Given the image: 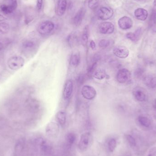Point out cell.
<instances>
[{
	"instance_id": "f1b7e54d",
	"label": "cell",
	"mask_w": 156,
	"mask_h": 156,
	"mask_svg": "<svg viewBox=\"0 0 156 156\" xmlns=\"http://www.w3.org/2000/svg\"><path fill=\"white\" fill-rule=\"evenodd\" d=\"M107 146H108V148L109 151L111 152L113 151L115 149L116 146V142L115 139L112 138L111 140H109L107 144Z\"/></svg>"
},
{
	"instance_id": "9a60e30c",
	"label": "cell",
	"mask_w": 156,
	"mask_h": 156,
	"mask_svg": "<svg viewBox=\"0 0 156 156\" xmlns=\"http://www.w3.org/2000/svg\"><path fill=\"white\" fill-rule=\"evenodd\" d=\"M91 136L89 133L83 134L81 137L79 143V147L81 150H85L89 146L90 140Z\"/></svg>"
},
{
	"instance_id": "7a4b0ae2",
	"label": "cell",
	"mask_w": 156,
	"mask_h": 156,
	"mask_svg": "<svg viewBox=\"0 0 156 156\" xmlns=\"http://www.w3.org/2000/svg\"><path fill=\"white\" fill-rule=\"evenodd\" d=\"M81 94L84 99L88 100H92L96 97L97 92L93 86L85 85L83 86L82 88Z\"/></svg>"
},
{
	"instance_id": "d590c367",
	"label": "cell",
	"mask_w": 156,
	"mask_h": 156,
	"mask_svg": "<svg viewBox=\"0 0 156 156\" xmlns=\"http://www.w3.org/2000/svg\"><path fill=\"white\" fill-rule=\"evenodd\" d=\"M5 20V17L3 16L0 15V22L4 21Z\"/></svg>"
},
{
	"instance_id": "30bf717a",
	"label": "cell",
	"mask_w": 156,
	"mask_h": 156,
	"mask_svg": "<svg viewBox=\"0 0 156 156\" xmlns=\"http://www.w3.org/2000/svg\"><path fill=\"white\" fill-rule=\"evenodd\" d=\"M73 82L71 80L66 81L63 90V97L65 100H68L71 96L73 91Z\"/></svg>"
},
{
	"instance_id": "5bb4252c",
	"label": "cell",
	"mask_w": 156,
	"mask_h": 156,
	"mask_svg": "<svg viewBox=\"0 0 156 156\" xmlns=\"http://www.w3.org/2000/svg\"><path fill=\"white\" fill-rule=\"evenodd\" d=\"M85 14V10L84 8H81L78 11L73 19V23L74 25L78 26L82 22Z\"/></svg>"
},
{
	"instance_id": "e0dca14e",
	"label": "cell",
	"mask_w": 156,
	"mask_h": 156,
	"mask_svg": "<svg viewBox=\"0 0 156 156\" xmlns=\"http://www.w3.org/2000/svg\"><path fill=\"white\" fill-rule=\"evenodd\" d=\"M142 35V30L141 28H137L134 33H128L126 34L128 39L133 42H136L141 38Z\"/></svg>"
},
{
	"instance_id": "277c9868",
	"label": "cell",
	"mask_w": 156,
	"mask_h": 156,
	"mask_svg": "<svg viewBox=\"0 0 156 156\" xmlns=\"http://www.w3.org/2000/svg\"><path fill=\"white\" fill-rule=\"evenodd\" d=\"M131 77V72L126 69H120L116 76V79L117 81L121 83H126L129 81Z\"/></svg>"
},
{
	"instance_id": "8d00e7d4",
	"label": "cell",
	"mask_w": 156,
	"mask_h": 156,
	"mask_svg": "<svg viewBox=\"0 0 156 156\" xmlns=\"http://www.w3.org/2000/svg\"><path fill=\"white\" fill-rule=\"evenodd\" d=\"M154 107L155 111V112H156V99L154 100Z\"/></svg>"
},
{
	"instance_id": "603a6c76",
	"label": "cell",
	"mask_w": 156,
	"mask_h": 156,
	"mask_svg": "<svg viewBox=\"0 0 156 156\" xmlns=\"http://www.w3.org/2000/svg\"><path fill=\"white\" fill-rule=\"evenodd\" d=\"M89 38V27L88 26L85 27L83 29L81 37V42L83 46L87 45Z\"/></svg>"
},
{
	"instance_id": "1f68e13d",
	"label": "cell",
	"mask_w": 156,
	"mask_h": 156,
	"mask_svg": "<svg viewBox=\"0 0 156 156\" xmlns=\"http://www.w3.org/2000/svg\"><path fill=\"white\" fill-rule=\"evenodd\" d=\"M75 136H74V134H73L70 133L68 134L67 137V140L68 141V142H69L70 144L74 143L75 139Z\"/></svg>"
},
{
	"instance_id": "4dcf8cb0",
	"label": "cell",
	"mask_w": 156,
	"mask_h": 156,
	"mask_svg": "<svg viewBox=\"0 0 156 156\" xmlns=\"http://www.w3.org/2000/svg\"><path fill=\"white\" fill-rule=\"evenodd\" d=\"M126 139L131 146L135 147L136 146V142L135 139L132 136L127 135L126 136Z\"/></svg>"
},
{
	"instance_id": "6da1fadb",
	"label": "cell",
	"mask_w": 156,
	"mask_h": 156,
	"mask_svg": "<svg viewBox=\"0 0 156 156\" xmlns=\"http://www.w3.org/2000/svg\"><path fill=\"white\" fill-rule=\"evenodd\" d=\"M55 28V25L50 21L42 22L37 27V31L41 35H46L51 33Z\"/></svg>"
},
{
	"instance_id": "52a82bcc",
	"label": "cell",
	"mask_w": 156,
	"mask_h": 156,
	"mask_svg": "<svg viewBox=\"0 0 156 156\" xmlns=\"http://www.w3.org/2000/svg\"><path fill=\"white\" fill-rule=\"evenodd\" d=\"M113 15V10L105 7L100 8L97 12L98 18L102 20H108Z\"/></svg>"
},
{
	"instance_id": "e575fe53",
	"label": "cell",
	"mask_w": 156,
	"mask_h": 156,
	"mask_svg": "<svg viewBox=\"0 0 156 156\" xmlns=\"http://www.w3.org/2000/svg\"><path fill=\"white\" fill-rule=\"evenodd\" d=\"M90 46L92 50H94L96 48V44L95 42L93 40H91L90 43Z\"/></svg>"
},
{
	"instance_id": "cb8c5ba5",
	"label": "cell",
	"mask_w": 156,
	"mask_h": 156,
	"mask_svg": "<svg viewBox=\"0 0 156 156\" xmlns=\"http://www.w3.org/2000/svg\"><path fill=\"white\" fill-rule=\"evenodd\" d=\"M138 121L139 123L146 127H148L151 125V122L147 117L144 116H139L138 118Z\"/></svg>"
},
{
	"instance_id": "9c48e42d",
	"label": "cell",
	"mask_w": 156,
	"mask_h": 156,
	"mask_svg": "<svg viewBox=\"0 0 156 156\" xmlns=\"http://www.w3.org/2000/svg\"><path fill=\"white\" fill-rule=\"evenodd\" d=\"M119 27L122 30H127L133 27V22L130 17L127 16H123L119 19L118 22Z\"/></svg>"
},
{
	"instance_id": "ac0fdd59",
	"label": "cell",
	"mask_w": 156,
	"mask_h": 156,
	"mask_svg": "<svg viewBox=\"0 0 156 156\" xmlns=\"http://www.w3.org/2000/svg\"><path fill=\"white\" fill-rule=\"evenodd\" d=\"M144 82L148 88L154 89L156 87V76L154 75L146 76L144 79Z\"/></svg>"
},
{
	"instance_id": "4316f807",
	"label": "cell",
	"mask_w": 156,
	"mask_h": 156,
	"mask_svg": "<svg viewBox=\"0 0 156 156\" xmlns=\"http://www.w3.org/2000/svg\"><path fill=\"white\" fill-rule=\"evenodd\" d=\"M9 25L7 23L2 22L0 23V33L2 34H6L9 30Z\"/></svg>"
},
{
	"instance_id": "2e32d148",
	"label": "cell",
	"mask_w": 156,
	"mask_h": 156,
	"mask_svg": "<svg viewBox=\"0 0 156 156\" xmlns=\"http://www.w3.org/2000/svg\"><path fill=\"white\" fill-rule=\"evenodd\" d=\"M134 15L136 18L140 21H145L148 16L147 11L142 8H137L135 11Z\"/></svg>"
},
{
	"instance_id": "d6986e66",
	"label": "cell",
	"mask_w": 156,
	"mask_h": 156,
	"mask_svg": "<svg viewBox=\"0 0 156 156\" xmlns=\"http://www.w3.org/2000/svg\"><path fill=\"white\" fill-rule=\"evenodd\" d=\"M67 5L66 0H58L57 10L58 15L61 16L64 14L66 10Z\"/></svg>"
},
{
	"instance_id": "f546056e",
	"label": "cell",
	"mask_w": 156,
	"mask_h": 156,
	"mask_svg": "<svg viewBox=\"0 0 156 156\" xmlns=\"http://www.w3.org/2000/svg\"><path fill=\"white\" fill-rule=\"evenodd\" d=\"M99 0H89L88 5L89 8L91 9H95L99 5Z\"/></svg>"
},
{
	"instance_id": "ffe728a7",
	"label": "cell",
	"mask_w": 156,
	"mask_h": 156,
	"mask_svg": "<svg viewBox=\"0 0 156 156\" xmlns=\"http://www.w3.org/2000/svg\"><path fill=\"white\" fill-rule=\"evenodd\" d=\"M92 76L95 79L101 80L106 77L107 75L105 70L104 69L102 68H100L95 69L94 73H93Z\"/></svg>"
},
{
	"instance_id": "836d02e7",
	"label": "cell",
	"mask_w": 156,
	"mask_h": 156,
	"mask_svg": "<svg viewBox=\"0 0 156 156\" xmlns=\"http://www.w3.org/2000/svg\"><path fill=\"white\" fill-rule=\"evenodd\" d=\"M43 3V0H37V8L38 10H40L42 9Z\"/></svg>"
},
{
	"instance_id": "d6a6232c",
	"label": "cell",
	"mask_w": 156,
	"mask_h": 156,
	"mask_svg": "<svg viewBox=\"0 0 156 156\" xmlns=\"http://www.w3.org/2000/svg\"><path fill=\"white\" fill-rule=\"evenodd\" d=\"M147 156H156V147H153L150 149Z\"/></svg>"
},
{
	"instance_id": "8fae6325",
	"label": "cell",
	"mask_w": 156,
	"mask_h": 156,
	"mask_svg": "<svg viewBox=\"0 0 156 156\" xmlns=\"http://www.w3.org/2000/svg\"><path fill=\"white\" fill-rule=\"evenodd\" d=\"M25 146V145L23 139H19L15 146L13 156H24Z\"/></svg>"
},
{
	"instance_id": "ab89813d",
	"label": "cell",
	"mask_w": 156,
	"mask_h": 156,
	"mask_svg": "<svg viewBox=\"0 0 156 156\" xmlns=\"http://www.w3.org/2000/svg\"><path fill=\"white\" fill-rule=\"evenodd\" d=\"M137 1H141V0H137Z\"/></svg>"
},
{
	"instance_id": "ba28073f",
	"label": "cell",
	"mask_w": 156,
	"mask_h": 156,
	"mask_svg": "<svg viewBox=\"0 0 156 156\" xmlns=\"http://www.w3.org/2000/svg\"><path fill=\"white\" fill-rule=\"evenodd\" d=\"M133 95L134 98L139 101H145L147 99V95L145 91L140 87H136L134 89Z\"/></svg>"
},
{
	"instance_id": "f35d334b",
	"label": "cell",
	"mask_w": 156,
	"mask_h": 156,
	"mask_svg": "<svg viewBox=\"0 0 156 156\" xmlns=\"http://www.w3.org/2000/svg\"><path fill=\"white\" fill-rule=\"evenodd\" d=\"M154 5L155 6L156 5V0H154Z\"/></svg>"
},
{
	"instance_id": "83f0119b",
	"label": "cell",
	"mask_w": 156,
	"mask_h": 156,
	"mask_svg": "<svg viewBox=\"0 0 156 156\" xmlns=\"http://www.w3.org/2000/svg\"><path fill=\"white\" fill-rule=\"evenodd\" d=\"M111 42L109 40L103 39L100 40L99 43V46L100 48L105 49L110 46Z\"/></svg>"
},
{
	"instance_id": "74e56055",
	"label": "cell",
	"mask_w": 156,
	"mask_h": 156,
	"mask_svg": "<svg viewBox=\"0 0 156 156\" xmlns=\"http://www.w3.org/2000/svg\"><path fill=\"white\" fill-rule=\"evenodd\" d=\"M3 48V45L2 43H0V51L2 50Z\"/></svg>"
},
{
	"instance_id": "3957f363",
	"label": "cell",
	"mask_w": 156,
	"mask_h": 156,
	"mask_svg": "<svg viewBox=\"0 0 156 156\" xmlns=\"http://www.w3.org/2000/svg\"><path fill=\"white\" fill-rule=\"evenodd\" d=\"M24 60L20 56H12L8 61L9 67L12 70H17L23 66Z\"/></svg>"
},
{
	"instance_id": "44dd1931",
	"label": "cell",
	"mask_w": 156,
	"mask_h": 156,
	"mask_svg": "<svg viewBox=\"0 0 156 156\" xmlns=\"http://www.w3.org/2000/svg\"><path fill=\"white\" fill-rule=\"evenodd\" d=\"M57 120L61 126H64L66 122V114L63 111H59L56 115Z\"/></svg>"
},
{
	"instance_id": "8992f818",
	"label": "cell",
	"mask_w": 156,
	"mask_h": 156,
	"mask_svg": "<svg viewBox=\"0 0 156 156\" xmlns=\"http://www.w3.org/2000/svg\"><path fill=\"white\" fill-rule=\"evenodd\" d=\"M114 30V25L110 22L101 23L99 26V32L104 34H112Z\"/></svg>"
},
{
	"instance_id": "5b68a950",
	"label": "cell",
	"mask_w": 156,
	"mask_h": 156,
	"mask_svg": "<svg viewBox=\"0 0 156 156\" xmlns=\"http://www.w3.org/2000/svg\"><path fill=\"white\" fill-rule=\"evenodd\" d=\"M114 55L120 58H126L129 56V50L125 46L122 45L115 46L113 49Z\"/></svg>"
},
{
	"instance_id": "7402d4cb",
	"label": "cell",
	"mask_w": 156,
	"mask_h": 156,
	"mask_svg": "<svg viewBox=\"0 0 156 156\" xmlns=\"http://www.w3.org/2000/svg\"><path fill=\"white\" fill-rule=\"evenodd\" d=\"M149 25L151 28L156 31V10H153L149 20Z\"/></svg>"
},
{
	"instance_id": "484cf974",
	"label": "cell",
	"mask_w": 156,
	"mask_h": 156,
	"mask_svg": "<svg viewBox=\"0 0 156 156\" xmlns=\"http://www.w3.org/2000/svg\"><path fill=\"white\" fill-rule=\"evenodd\" d=\"M70 64L73 66L77 67L80 64V58L77 54L72 55L70 58Z\"/></svg>"
},
{
	"instance_id": "d4e9b609",
	"label": "cell",
	"mask_w": 156,
	"mask_h": 156,
	"mask_svg": "<svg viewBox=\"0 0 156 156\" xmlns=\"http://www.w3.org/2000/svg\"><path fill=\"white\" fill-rule=\"evenodd\" d=\"M14 11L12 7L10 5H2L0 6V12L5 14H9L11 13Z\"/></svg>"
},
{
	"instance_id": "4fadbf2b",
	"label": "cell",
	"mask_w": 156,
	"mask_h": 156,
	"mask_svg": "<svg viewBox=\"0 0 156 156\" xmlns=\"http://www.w3.org/2000/svg\"><path fill=\"white\" fill-rule=\"evenodd\" d=\"M59 131L58 125L55 122L49 123L47 126L46 133L49 136H55Z\"/></svg>"
},
{
	"instance_id": "7c38bea8",
	"label": "cell",
	"mask_w": 156,
	"mask_h": 156,
	"mask_svg": "<svg viewBox=\"0 0 156 156\" xmlns=\"http://www.w3.org/2000/svg\"><path fill=\"white\" fill-rule=\"evenodd\" d=\"M22 49L25 53H33L36 49V45L34 41L27 40L22 45Z\"/></svg>"
}]
</instances>
